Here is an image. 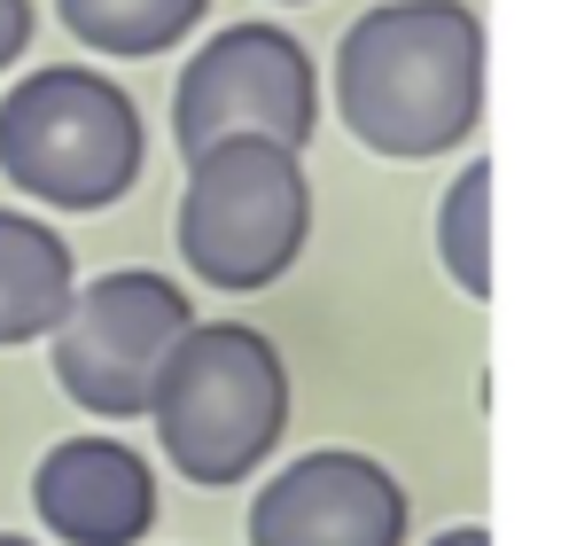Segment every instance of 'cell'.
Masks as SVG:
<instances>
[{
    "mask_svg": "<svg viewBox=\"0 0 569 546\" xmlns=\"http://www.w3.org/2000/svg\"><path fill=\"white\" fill-rule=\"evenodd\" d=\"M429 546H491V530H483V523H452V530H437Z\"/></svg>",
    "mask_w": 569,
    "mask_h": 546,
    "instance_id": "13",
    "label": "cell"
},
{
    "mask_svg": "<svg viewBox=\"0 0 569 546\" xmlns=\"http://www.w3.org/2000/svg\"><path fill=\"white\" fill-rule=\"evenodd\" d=\"M56 17L79 48H94L110 63H149L203 32L211 0H56Z\"/></svg>",
    "mask_w": 569,
    "mask_h": 546,
    "instance_id": "10",
    "label": "cell"
},
{
    "mask_svg": "<svg viewBox=\"0 0 569 546\" xmlns=\"http://www.w3.org/2000/svg\"><path fill=\"white\" fill-rule=\"evenodd\" d=\"M71 297H79V258H71V242H63L48 219L0 203V351L56 336L63 312H71Z\"/></svg>",
    "mask_w": 569,
    "mask_h": 546,
    "instance_id": "9",
    "label": "cell"
},
{
    "mask_svg": "<svg viewBox=\"0 0 569 546\" xmlns=\"http://www.w3.org/2000/svg\"><path fill=\"white\" fill-rule=\"evenodd\" d=\"M437 258L460 281V297H491V165L483 157H468L437 203Z\"/></svg>",
    "mask_w": 569,
    "mask_h": 546,
    "instance_id": "11",
    "label": "cell"
},
{
    "mask_svg": "<svg viewBox=\"0 0 569 546\" xmlns=\"http://www.w3.org/2000/svg\"><path fill=\"white\" fill-rule=\"evenodd\" d=\"M0 546H40V538H17V530H0Z\"/></svg>",
    "mask_w": 569,
    "mask_h": 546,
    "instance_id": "14",
    "label": "cell"
},
{
    "mask_svg": "<svg viewBox=\"0 0 569 546\" xmlns=\"http://www.w3.org/2000/svg\"><path fill=\"white\" fill-rule=\"evenodd\" d=\"M406 484L351 445L297 453L250 499V546H406Z\"/></svg>",
    "mask_w": 569,
    "mask_h": 546,
    "instance_id": "7",
    "label": "cell"
},
{
    "mask_svg": "<svg viewBox=\"0 0 569 546\" xmlns=\"http://www.w3.org/2000/svg\"><path fill=\"white\" fill-rule=\"evenodd\" d=\"M32 32H40V9L32 0H0V71H17L32 56Z\"/></svg>",
    "mask_w": 569,
    "mask_h": 546,
    "instance_id": "12",
    "label": "cell"
},
{
    "mask_svg": "<svg viewBox=\"0 0 569 546\" xmlns=\"http://www.w3.org/2000/svg\"><path fill=\"white\" fill-rule=\"evenodd\" d=\"M483 17L468 0H375L336 48V118L359 149L429 165L483 126Z\"/></svg>",
    "mask_w": 569,
    "mask_h": 546,
    "instance_id": "1",
    "label": "cell"
},
{
    "mask_svg": "<svg viewBox=\"0 0 569 546\" xmlns=\"http://www.w3.org/2000/svg\"><path fill=\"white\" fill-rule=\"evenodd\" d=\"M312 242V180L281 141H219L188 157L180 188V258L227 297L273 289Z\"/></svg>",
    "mask_w": 569,
    "mask_h": 546,
    "instance_id": "4",
    "label": "cell"
},
{
    "mask_svg": "<svg viewBox=\"0 0 569 546\" xmlns=\"http://www.w3.org/2000/svg\"><path fill=\"white\" fill-rule=\"evenodd\" d=\"M32 507L63 546H141L164 515L149 453L126 437H63L32 468Z\"/></svg>",
    "mask_w": 569,
    "mask_h": 546,
    "instance_id": "8",
    "label": "cell"
},
{
    "mask_svg": "<svg viewBox=\"0 0 569 546\" xmlns=\"http://www.w3.org/2000/svg\"><path fill=\"white\" fill-rule=\"evenodd\" d=\"M196 328V297L157 274V266H118L79 281L56 344V383L71 406H87L94 421H133L157 398V375L172 359V344Z\"/></svg>",
    "mask_w": 569,
    "mask_h": 546,
    "instance_id": "6",
    "label": "cell"
},
{
    "mask_svg": "<svg viewBox=\"0 0 569 546\" xmlns=\"http://www.w3.org/2000/svg\"><path fill=\"white\" fill-rule=\"evenodd\" d=\"M141 102L94 63H40L0 95V172L48 211H110L141 188Z\"/></svg>",
    "mask_w": 569,
    "mask_h": 546,
    "instance_id": "3",
    "label": "cell"
},
{
    "mask_svg": "<svg viewBox=\"0 0 569 546\" xmlns=\"http://www.w3.org/2000/svg\"><path fill=\"white\" fill-rule=\"evenodd\" d=\"M172 133H180V157H203L219 141H281V149L305 157V141L320 133V63H312V48L297 32L266 24V17L219 24L180 71Z\"/></svg>",
    "mask_w": 569,
    "mask_h": 546,
    "instance_id": "5",
    "label": "cell"
},
{
    "mask_svg": "<svg viewBox=\"0 0 569 546\" xmlns=\"http://www.w3.org/2000/svg\"><path fill=\"white\" fill-rule=\"evenodd\" d=\"M157 445L188 484H250L289 429V359L250 320H196L149 398Z\"/></svg>",
    "mask_w": 569,
    "mask_h": 546,
    "instance_id": "2",
    "label": "cell"
}]
</instances>
